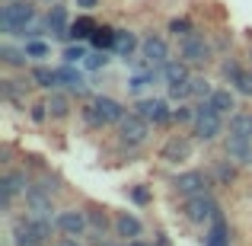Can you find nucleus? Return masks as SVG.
Listing matches in <instances>:
<instances>
[{"label":"nucleus","mask_w":252,"mask_h":246,"mask_svg":"<svg viewBox=\"0 0 252 246\" xmlns=\"http://www.w3.org/2000/svg\"><path fill=\"white\" fill-rule=\"evenodd\" d=\"M176 55L182 58L189 68H195V70H204V68H211V64L217 61V48H214V42H211L208 35H201V32H191V35H185V38H176Z\"/></svg>","instance_id":"1"},{"label":"nucleus","mask_w":252,"mask_h":246,"mask_svg":"<svg viewBox=\"0 0 252 246\" xmlns=\"http://www.w3.org/2000/svg\"><path fill=\"white\" fill-rule=\"evenodd\" d=\"M115 131H118V147H122L125 154H137V150L150 141L154 125H150L144 115H137L134 109H128V115L115 125Z\"/></svg>","instance_id":"2"},{"label":"nucleus","mask_w":252,"mask_h":246,"mask_svg":"<svg viewBox=\"0 0 252 246\" xmlns=\"http://www.w3.org/2000/svg\"><path fill=\"white\" fill-rule=\"evenodd\" d=\"M179 214H182L185 221L191 224V227H208V224L214 221L217 214H220V202L214 198V189L198 192V195L182 198V208H179Z\"/></svg>","instance_id":"3"},{"label":"nucleus","mask_w":252,"mask_h":246,"mask_svg":"<svg viewBox=\"0 0 252 246\" xmlns=\"http://www.w3.org/2000/svg\"><path fill=\"white\" fill-rule=\"evenodd\" d=\"M38 0H10V3H0V32L6 38H19L26 23L38 16Z\"/></svg>","instance_id":"4"},{"label":"nucleus","mask_w":252,"mask_h":246,"mask_svg":"<svg viewBox=\"0 0 252 246\" xmlns=\"http://www.w3.org/2000/svg\"><path fill=\"white\" fill-rule=\"evenodd\" d=\"M131 109L137 112V115H144L154 128H169L172 125V103L166 96H137L134 103H131Z\"/></svg>","instance_id":"5"},{"label":"nucleus","mask_w":252,"mask_h":246,"mask_svg":"<svg viewBox=\"0 0 252 246\" xmlns=\"http://www.w3.org/2000/svg\"><path fill=\"white\" fill-rule=\"evenodd\" d=\"M169 189L176 195L189 198V195H198V192H208V189H217L214 185V176L211 170H182L169 179Z\"/></svg>","instance_id":"6"},{"label":"nucleus","mask_w":252,"mask_h":246,"mask_svg":"<svg viewBox=\"0 0 252 246\" xmlns=\"http://www.w3.org/2000/svg\"><path fill=\"white\" fill-rule=\"evenodd\" d=\"M86 217H90V234L93 243L99 246H109V237H115V214H109V208H102V205L96 202H86Z\"/></svg>","instance_id":"7"},{"label":"nucleus","mask_w":252,"mask_h":246,"mask_svg":"<svg viewBox=\"0 0 252 246\" xmlns=\"http://www.w3.org/2000/svg\"><path fill=\"white\" fill-rule=\"evenodd\" d=\"M195 138L189 135H169L166 141L160 144V150H157V160L163 166H179L185 160H191V154H195Z\"/></svg>","instance_id":"8"},{"label":"nucleus","mask_w":252,"mask_h":246,"mask_svg":"<svg viewBox=\"0 0 252 246\" xmlns=\"http://www.w3.org/2000/svg\"><path fill=\"white\" fill-rule=\"evenodd\" d=\"M227 135V118L217 115V112H198L195 115V125H191V138L198 144H214V141H223Z\"/></svg>","instance_id":"9"},{"label":"nucleus","mask_w":252,"mask_h":246,"mask_svg":"<svg viewBox=\"0 0 252 246\" xmlns=\"http://www.w3.org/2000/svg\"><path fill=\"white\" fill-rule=\"evenodd\" d=\"M35 90V83H32V77L23 70V77L16 74H6L3 80H0V96H3V103L10 105H19V109H29V93Z\"/></svg>","instance_id":"10"},{"label":"nucleus","mask_w":252,"mask_h":246,"mask_svg":"<svg viewBox=\"0 0 252 246\" xmlns=\"http://www.w3.org/2000/svg\"><path fill=\"white\" fill-rule=\"evenodd\" d=\"M58 230L61 237H86L90 234V217H86V208H61L55 214Z\"/></svg>","instance_id":"11"},{"label":"nucleus","mask_w":252,"mask_h":246,"mask_svg":"<svg viewBox=\"0 0 252 246\" xmlns=\"http://www.w3.org/2000/svg\"><path fill=\"white\" fill-rule=\"evenodd\" d=\"M45 19H48V32L51 38H58V42H70V10L64 6V0H58V3H51L48 10H45Z\"/></svg>","instance_id":"12"},{"label":"nucleus","mask_w":252,"mask_h":246,"mask_svg":"<svg viewBox=\"0 0 252 246\" xmlns=\"http://www.w3.org/2000/svg\"><path fill=\"white\" fill-rule=\"evenodd\" d=\"M141 55L147 58V64L150 68H163V64L172 58V48H169V42L163 35H157V32H150V35H144L141 38Z\"/></svg>","instance_id":"13"},{"label":"nucleus","mask_w":252,"mask_h":246,"mask_svg":"<svg viewBox=\"0 0 252 246\" xmlns=\"http://www.w3.org/2000/svg\"><path fill=\"white\" fill-rule=\"evenodd\" d=\"M220 150L233 163H240L243 170H252V141H246V138H233V135H223Z\"/></svg>","instance_id":"14"},{"label":"nucleus","mask_w":252,"mask_h":246,"mask_svg":"<svg viewBox=\"0 0 252 246\" xmlns=\"http://www.w3.org/2000/svg\"><path fill=\"white\" fill-rule=\"evenodd\" d=\"M208 170H211V176H214V185H217V189H230V185H236V179H240L243 166L233 163L227 154H223L220 160H211Z\"/></svg>","instance_id":"15"},{"label":"nucleus","mask_w":252,"mask_h":246,"mask_svg":"<svg viewBox=\"0 0 252 246\" xmlns=\"http://www.w3.org/2000/svg\"><path fill=\"white\" fill-rule=\"evenodd\" d=\"M147 234V227H144V221L137 214H131V211H115V237L118 240H141V237Z\"/></svg>","instance_id":"16"},{"label":"nucleus","mask_w":252,"mask_h":246,"mask_svg":"<svg viewBox=\"0 0 252 246\" xmlns=\"http://www.w3.org/2000/svg\"><path fill=\"white\" fill-rule=\"evenodd\" d=\"M45 103H48V112H51V122H67L70 115H74V93L67 90H51L48 96H45Z\"/></svg>","instance_id":"17"},{"label":"nucleus","mask_w":252,"mask_h":246,"mask_svg":"<svg viewBox=\"0 0 252 246\" xmlns=\"http://www.w3.org/2000/svg\"><path fill=\"white\" fill-rule=\"evenodd\" d=\"M58 83H61L67 93H74V96H83V99L90 96V83H86L83 70H77L74 64H67V61L58 68Z\"/></svg>","instance_id":"18"},{"label":"nucleus","mask_w":252,"mask_h":246,"mask_svg":"<svg viewBox=\"0 0 252 246\" xmlns=\"http://www.w3.org/2000/svg\"><path fill=\"white\" fill-rule=\"evenodd\" d=\"M23 208L29 211V214H55L58 205H55V195H48L45 189L32 185V189L23 195Z\"/></svg>","instance_id":"19"},{"label":"nucleus","mask_w":252,"mask_h":246,"mask_svg":"<svg viewBox=\"0 0 252 246\" xmlns=\"http://www.w3.org/2000/svg\"><path fill=\"white\" fill-rule=\"evenodd\" d=\"M204 246H233V230H230V221L223 217V211L204 227Z\"/></svg>","instance_id":"20"},{"label":"nucleus","mask_w":252,"mask_h":246,"mask_svg":"<svg viewBox=\"0 0 252 246\" xmlns=\"http://www.w3.org/2000/svg\"><path fill=\"white\" fill-rule=\"evenodd\" d=\"M10 240L13 246H42L32 234V224H29V211L26 214H13L10 217Z\"/></svg>","instance_id":"21"},{"label":"nucleus","mask_w":252,"mask_h":246,"mask_svg":"<svg viewBox=\"0 0 252 246\" xmlns=\"http://www.w3.org/2000/svg\"><path fill=\"white\" fill-rule=\"evenodd\" d=\"M29 61L32 58L26 55V45H13V42L0 45V64L6 70H29Z\"/></svg>","instance_id":"22"},{"label":"nucleus","mask_w":252,"mask_h":246,"mask_svg":"<svg viewBox=\"0 0 252 246\" xmlns=\"http://www.w3.org/2000/svg\"><path fill=\"white\" fill-rule=\"evenodd\" d=\"M26 74L32 77V83H35V90H45V93H51V90H58V68H51V64H42V61H35V64H29V70Z\"/></svg>","instance_id":"23"},{"label":"nucleus","mask_w":252,"mask_h":246,"mask_svg":"<svg viewBox=\"0 0 252 246\" xmlns=\"http://www.w3.org/2000/svg\"><path fill=\"white\" fill-rule=\"evenodd\" d=\"M208 99H211V103H214V109L220 112L223 118H227V115H233V112L240 109V93H236L233 86H217V90L211 93Z\"/></svg>","instance_id":"24"},{"label":"nucleus","mask_w":252,"mask_h":246,"mask_svg":"<svg viewBox=\"0 0 252 246\" xmlns=\"http://www.w3.org/2000/svg\"><path fill=\"white\" fill-rule=\"evenodd\" d=\"M93 103H96V109L105 115V122H109V125H118L125 115H128V105L118 103V99H112V96H105V93H96Z\"/></svg>","instance_id":"25"},{"label":"nucleus","mask_w":252,"mask_h":246,"mask_svg":"<svg viewBox=\"0 0 252 246\" xmlns=\"http://www.w3.org/2000/svg\"><path fill=\"white\" fill-rule=\"evenodd\" d=\"M29 224H32V234H35V240L42 243V246L55 240V234H61V230H58L55 214H29Z\"/></svg>","instance_id":"26"},{"label":"nucleus","mask_w":252,"mask_h":246,"mask_svg":"<svg viewBox=\"0 0 252 246\" xmlns=\"http://www.w3.org/2000/svg\"><path fill=\"white\" fill-rule=\"evenodd\" d=\"M227 135L252 141V112L249 109H236L233 115H227Z\"/></svg>","instance_id":"27"},{"label":"nucleus","mask_w":252,"mask_h":246,"mask_svg":"<svg viewBox=\"0 0 252 246\" xmlns=\"http://www.w3.org/2000/svg\"><path fill=\"white\" fill-rule=\"evenodd\" d=\"M191 74H195V68H189L182 58H169V61L163 64V83H166V86L191 80Z\"/></svg>","instance_id":"28"},{"label":"nucleus","mask_w":252,"mask_h":246,"mask_svg":"<svg viewBox=\"0 0 252 246\" xmlns=\"http://www.w3.org/2000/svg\"><path fill=\"white\" fill-rule=\"evenodd\" d=\"M134 51H141V38H137V32H131V29H118V35H115V48H112V55L115 58H131Z\"/></svg>","instance_id":"29"},{"label":"nucleus","mask_w":252,"mask_h":246,"mask_svg":"<svg viewBox=\"0 0 252 246\" xmlns=\"http://www.w3.org/2000/svg\"><path fill=\"white\" fill-rule=\"evenodd\" d=\"M77 112H80V122H83L90 131H105V128H109L105 115L96 109V103H93V99H86V103H80V105H77Z\"/></svg>","instance_id":"30"},{"label":"nucleus","mask_w":252,"mask_h":246,"mask_svg":"<svg viewBox=\"0 0 252 246\" xmlns=\"http://www.w3.org/2000/svg\"><path fill=\"white\" fill-rule=\"evenodd\" d=\"M115 35H118V29H115L112 23H99V26H96V32L90 35V48L112 51V48H115Z\"/></svg>","instance_id":"31"},{"label":"nucleus","mask_w":252,"mask_h":246,"mask_svg":"<svg viewBox=\"0 0 252 246\" xmlns=\"http://www.w3.org/2000/svg\"><path fill=\"white\" fill-rule=\"evenodd\" d=\"M96 16L93 13H80V16L70 23V42H90V35L96 32Z\"/></svg>","instance_id":"32"},{"label":"nucleus","mask_w":252,"mask_h":246,"mask_svg":"<svg viewBox=\"0 0 252 246\" xmlns=\"http://www.w3.org/2000/svg\"><path fill=\"white\" fill-rule=\"evenodd\" d=\"M243 70H246V68H243V61H240V58H233V55H223L220 61H217V74H220V80L230 83V86L240 80Z\"/></svg>","instance_id":"33"},{"label":"nucleus","mask_w":252,"mask_h":246,"mask_svg":"<svg viewBox=\"0 0 252 246\" xmlns=\"http://www.w3.org/2000/svg\"><path fill=\"white\" fill-rule=\"evenodd\" d=\"M35 185L38 189H45L48 192V195H61L64 189H67V185H64V179L58 176V173H51V170H42V173H35Z\"/></svg>","instance_id":"34"},{"label":"nucleus","mask_w":252,"mask_h":246,"mask_svg":"<svg viewBox=\"0 0 252 246\" xmlns=\"http://www.w3.org/2000/svg\"><path fill=\"white\" fill-rule=\"evenodd\" d=\"M166 32L172 38H185V35H191V32H198V26L191 23L189 16H172L169 23H166Z\"/></svg>","instance_id":"35"},{"label":"nucleus","mask_w":252,"mask_h":246,"mask_svg":"<svg viewBox=\"0 0 252 246\" xmlns=\"http://www.w3.org/2000/svg\"><path fill=\"white\" fill-rule=\"evenodd\" d=\"M217 86L211 83L208 74H191V99H208Z\"/></svg>","instance_id":"36"},{"label":"nucleus","mask_w":252,"mask_h":246,"mask_svg":"<svg viewBox=\"0 0 252 246\" xmlns=\"http://www.w3.org/2000/svg\"><path fill=\"white\" fill-rule=\"evenodd\" d=\"M128 198L137 205V208H147V205H154V192H150V185H144V182H137V185H128Z\"/></svg>","instance_id":"37"},{"label":"nucleus","mask_w":252,"mask_h":246,"mask_svg":"<svg viewBox=\"0 0 252 246\" xmlns=\"http://www.w3.org/2000/svg\"><path fill=\"white\" fill-rule=\"evenodd\" d=\"M172 125H195V103L172 105Z\"/></svg>","instance_id":"38"},{"label":"nucleus","mask_w":252,"mask_h":246,"mask_svg":"<svg viewBox=\"0 0 252 246\" xmlns=\"http://www.w3.org/2000/svg\"><path fill=\"white\" fill-rule=\"evenodd\" d=\"M29 122L38 125V128L51 122V112H48V103H45V99H35V103H29Z\"/></svg>","instance_id":"39"},{"label":"nucleus","mask_w":252,"mask_h":246,"mask_svg":"<svg viewBox=\"0 0 252 246\" xmlns=\"http://www.w3.org/2000/svg\"><path fill=\"white\" fill-rule=\"evenodd\" d=\"M90 45V42H86ZM86 45L83 42H70V45H64V51H61V58L67 64H83L86 61V55H90V51H86Z\"/></svg>","instance_id":"40"},{"label":"nucleus","mask_w":252,"mask_h":246,"mask_svg":"<svg viewBox=\"0 0 252 246\" xmlns=\"http://www.w3.org/2000/svg\"><path fill=\"white\" fill-rule=\"evenodd\" d=\"M26 45V55L32 58V61H45V58L51 55V45L45 42V38H29V42H23Z\"/></svg>","instance_id":"41"},{"label":"nucleus","mask_w":252,"mask_h":246,"mask_svg":"<svg viewBox=\"0 0 252 246\" xmlns=\"http://www.w3.org/2000/svg\"><path fill=\"white\" fill-rule=\"evenodd\" d=\"M109 61H112V51H99V48H93L90 55H86L83 68H86V70H105V68H109Z\"/></svg>","instance_id":"42"},{"label":"nucleus","mask_w":252,"mask_h":246,"mask_svg":"<svg viewBox=\"0 0 252 246\" xmlns=\"http://www.w3.org/2000/svg\"><path fill=\"white\" fill-rule=\"evenodd\" d=\"M233 90L240 93L243 99H252V68H249V70H243V74H240V80L233 83Z\"/></svg>","instance_id":"43"},{"label":"nucleus","mask_w":252,"mask_h":246,"mask_svg":"<svg viewBox=\"0 0 252 246\" xmlns=\"http://www.w3.org/2000/svg\"><path fill=\"white\" fill-rule=\"evenodd\" d=\"M214 48H217V55H230V48H233V38H230V35H217V38H214Z\"/></svg>","instance_id":"44"},{"label":"nucleus","mask_w":252,"mask_h":246,"mask_svg":"<svg viewBox=\"0 0 252 246\" xmlns=\"http://www.w3.org/2000/svg\"><path fill=\"white\" fill-rule=\"evenodd\" d=\"M99 3H102V0H74V6H77L80 13H93Z\"/></svg>","instance_id":"45"},{"label":"nucleus","mask_w":252,"mask_h":246,"mask_svg":"<svg viewBox=\"0 0 252 246\" xmlns=\"http://www.w3.org/2000/svg\"><path fill=\"white\" fill-rule=\"evenodd\" d=\"M55 246H83L80 237H61V240H55Z\"/></svg>","instance_id":"46"},{"label":"nucleus","mask_w":252,"mask_h":246,"mask_svg":"<svg viewBox=\"0 0 252 246\" xmlns=\"http://www.w3.org/2000/svg\"><path fill=\"white\" fill-rule=\"evenodd\" d=\"M154 246H169V237H166V230H157V234H154Z\"/></svg>","instance_id":"47"},{"label":"nucleus","mask_w":252,"mask_h":246,"mask_svg":"<svg viewBox=\"0 0 252 246\" xmlns=\"http://www.w3.org/2000/svg\"><path fill=\"white\" fill-rule=\"evenodd\" d=\"M38 3H45V6H51V3H58V0H38Z\"/></svg>","instance_id":"48"},{"label":"nucleus","mask_w":252,"mask_h":246,"mask_svg":"<svg viewBox=\"0 0 252 246\" xmlns=\"http://www.w3.org/2000/svg\"><path fill=\"white\" fill-rule=\"evenodd\" d=\"M246 55H249V68H252V45H249V51H246Z\"/></svg>","instance_id":"49"},{"label":"nucleus","mask_w":252,"mask_h":246,"mask_svg":"<svg viewBox=\"0 0 252 246\" xmlns=\"http://www.w3.org/2000/svg\"><path fill=\"white\" fill-rule=\"evenodd\" d=\"M109 246H128V243H125V240H122V243H109Z\"/></svg>","instance_id":"50"},{"label":"nucleus","mask_w":252,"mask_h":246,"mask_svg":"<svg viewBox=\"0 0 252 246\" xmlns=\"http://www.w3.org/2000/svg\"><path fill=\"white\" fill-rule=\"evenodd\" d=\"M0 3H10V0H0Z\"/></svg>","instance_id":"51"}]
</instances>
